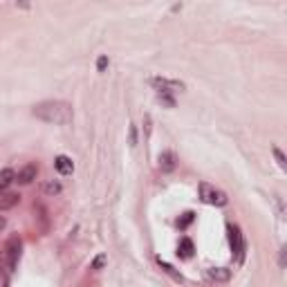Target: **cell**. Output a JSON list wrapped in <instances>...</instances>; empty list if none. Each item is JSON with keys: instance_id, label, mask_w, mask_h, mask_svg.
Wrapping results in <instances>:
<instances>
[{"instance_id": "277c9868", "label": "cell", "mask_w": 287, "mask_h": 287, "mask_svg": "<svg viewBox=\"0 0 287 287\" xmlns=\"http://www.w3.org/2000/svg\"><path fill=\"white\" fill-rule=\"evenodd\" d=\"M229 240H231V249L236 253V260L243 263L245 260V240H243V234H240V229L234 227V224H229Z\"/></svg>"}, {"instance_id": "30bf717a", "label": "cell", "mask_w": 287, "mask_h": 287, "mask_svg": "<svg viewBox=\"0 0 287 287\" xmlns=\"http://www.w3.org/2000/svg\"><path fill=\"white\" fill-rule=\"evenodd\" d=\"M206 276H209L211 281H215V283H227L229 278H231V269H227V267H211V269H206Z\"/></svg>"}, {"instance_id": "6da1fadb", "label": "cell", "mask_w": 287, "mask_h": 287, "mask_svg": "<svg viewBox=\"0 0 287 287\" xmlns=\"http://www.w3.org/2000/svg\"><path fill=\"white\" fill-rule=\"evenodd\" d=\"M32 115L45 123H54V126H68L74 119L72 106L68 101H59V99H47V101L36 103Z\"/></svg>"}, {"instance_id": "ba28073f", "label": "cell", "mask_w": 287, "mask_h": 287, "mask_svg": "<svg viewBox=\"0 0 287 287\" xmlns=\"http://www.w3.org/2000/svg\"><path fill=\"white\" fill-rule=\"evenodd\" d=\"M18 202H20V195L18 193H11V191H0V211L14 209Z\"/></svg>"}, {"instance_id": "3957f363", "label": "cell", "mask_w": 287, "mask_h": 287, "mask_svg": "<svg viewBox=\"0 0 287 287\" xmlns=\"http://www.w3.org/2000/svg\"><path fill=\"white\" fill-rule=\"evenodd\" d=\"M148 83H151L160 94H173V92H177V90H184V83L182 81H170V79H166V77H153V79H148Z\"/></svg>"}, {"instance_id": "5b68a950", "label": "cell", "mask_w": 287, "mask_h": 287, "mask_svg": "<svg viewBox=\"0 0 287 287\" xmlns=\"http://www.w3.org/2000/svg\"><path fill=\"white\" fill-rule=\"evenodd\" d=\"M20 249H23V243H20V238H9V243H7L5 251H7V267L14 272L16 267H18V260H20Z\"/></svg>"}, {"instance_id": "7a4b0ae2", "label": "cell", "mask_w": 287, "mask_h": 287, "mask_svg": "<svg viewBox=\"0 0 287 287\" xmlns=\"http://www.w3.org/2000/svg\"><path fill=\"white\" fill-rule=\"evenodd\" d=\"M200 195H202V200H205L206 205H213V206H224L229 202V198H227L224 191L215 189V186L206 184V182L200 184Z\"/></svg>"}, {"instance_id": "44dd1931", "label": "cell", "mask_w": 287, "mask_h": 287, "mask_svg": "<svg viewBox=\"0 0 287 287\" xmlns=\"http://www.w3.org/2000/svg\"><path fill=\"white\" fill-rule=\"evenodd\" d=\"M130 146H137V126H130Z\"/></svg>"}, {"instance_id": "7402d4cb", "label": "cell", "mask_w": 287, "mask_h": 287, "mask_svg": "<svg viewBox=\"0 0 287 287\" xmlns=\"http://www.w3.org/2000/svg\"><path fill=\"white\" fill-rule=\"evenodd\" d=\"M285 251H287V249L283 247V249H281V258H278V263H281V267H285Z\"/></svg>"}, {"instance_id": "9c48e42d", "label": "cell", "mask_w": 287, "mask_h": 287, "mask_svg": "<svg viewBox=\"0 0 287 287\" xmlns=\"http://www.w3.org/2000/svg\"><path fill=\"white\" fill-rule=\"evenodd\" d=\"M54 168L59 170L61 175H72L74 164H72V160H70L68 155H59L56 160H54Z\"/></svg>"}, {"instance_id": "ac0fdd59", "label": "cell", "mask_w": 287, "mask_h": 287, "mask_svg": "<svg viewBox=\"0 0 287 287\" xmlns=\"http://www.w3.org/2000/svg\"><path fill=\"white\" fill-rule=\"evenodd\" d=\"M106 68H108V56H99V59H97V70H99V72H106Z\"/></svg>"}, {"instance_id": "d6986e66", "label": "cell", "mask_w": 287, "mask_h": 287, "mask_svg": "<svg viewBox=\"0 0 287 287\" xmlns=\"http://www.w3.org/2000/svg\"><path fill=\"white\" fill-rule=\"evenodd\" d=\"M191 220H193V213H184V218L177 220V224H180V229H184V227H189V224H191Z\"/></svg>"}, {"instance_id": "4fadbf2b", "label": "cell", "mask_w": 287, "mask_h": 287, "mask_svg": "<svg viewBox=\"0 0 287 287\" xmlns=\"http://www.w3.org/2000/svg\"><path fill=\"white\" fill-rule=\"evenodd\" d=\"M106 263H108V256H106V253H99L92 263H90V269H92V272H99V269L106 267Z\"/></svg>"}, {"instance_id": "52a82bcc", "label": "cell", "mask_w": 287, "mask_h": 287, "mask_svg": "<svg viewBox=\"0 0 287 287\" xmlns=\"http://www.w3.org/2000/svg\"><path fill=\"white\" fill-rule=\"evenodd\" d=\"M177 166V157L173 151H164L160 155V170L162 173H170V170H175Z\"/></svg>"}, {"instance_id": "ffe728a7", "label": "cell", "mask_w": 287, "mask_h": 287, "mask_svg": "<svg viewBox=\"0 0 287 287\" xmlns=\"http://www.w3.org/2000/svg\"><path fill=\"white\" fill-rule=\"evenodd\" d=\"M144 128H146V137H151V115H144Z\"/></svg>"}, {"instance_id": "e0dca14e", "label": "cell", "mask_w": 287, "mask_h": 287, "mask_svg": "<svg viewBox=\"0 0 287 287\" xmlns=\"http://www.w3.org/2000/svg\"><path fill=\"white\" fill-rule=\"evenodd\" d=\"M160 101L164 103V106H168V108H173V106H175V99L170 97V94H160Z\"/></svg>"}, {"instance_id": "5bb4252c", "label": "cell", "mask_w": 287, "mask_h": 287, "mask_svg": "<svg viewBox=\"0 0 287 287\" xmlns=\"http://www.w3.org/2000/svg\"><path fill=\"white\" fill-rule=\"evenodd\" d=\"M272 153H274V157H276V164L281 166L283 170H287V157L283 155V151H281V148H278V146H274V148H272Z\"/></svg>"}, {"instance_id": "7c38bea8", "label": "cell", "mask_w": 287, "mask_h": 287, "mask_svg": "<svg viewBox=\"0 0 287 287\" xmlns=\"http://www.w3.org/2000/svg\"><path fill=\"white\" fill-rule=\"evenodd\" d=\"M180 253L182 258H184V260H189L191 256H193V243H191L189 238H182V243H180Z\"/></svg>"}, {"instance_id": "8fae6325", "label": "cell", "mask_w": 287, "mask_h": 287, "mask_svg": "<svg viewBox=\"0 0 287 287\" xmlns=\"http://www.w3.org/2000/svg\"><path fill=\"white\" fill-rule=\"evenodd\" d=\"M16 182V173L11 168H2L0 170V191H7L11 184Z\"/></svg>"}, {"instance_id": "2e32d148", "label": "cell", "mask_w": 287, "mask_h": 287, "mask_svg": "<svg viewBox=\"0 0 287 287\" xmlns=\"http://www.w3.org/2000/svg\"><path fill=\"white\" fill-rule=\"evenodd\" d=\"M160 267H162V269H164V272H166V274H168V276H173V278H175V281H182V274H177V272H175V269L170 267V265H168V263H164V260H162V258H160Z\"/></svg>"}, {"instance_id": "8992f818", "label": "cell", "mask_w": 287, "mask_h": 287, "mask_svg": "<svg viewBox=\"0 0 287 287\" xmlns=\"http://www.w3.org/2000/svg\"><path fill=\"white\" fill-rule=\"evenodd\" d=\"M36 175H39V166H36V164H25L23 168L18 170L16 182H18V184H23V186H27V184H32V182L36 180Z\"/></svg>"}, {"instance_id": "603a6c76", "label": "cell", "mask_w": 287, "mask_h": 287, "mask_svg": "<svg viewBox=\"0 0 287 287\" xmlns=\"http://www.w3.org/2000/svg\"><path fill=\"white\" fill-rule=\"evenodd\" d=\"M5 227H7V220L2 218V215H0V231H2V229H5Z\"/></svg>"}, {"instance_id": "9a60e30c", "label": "cell", "mask_w": 287, "mask_h": 287, "mask_svg": "<svg viewBox=\"0 0 287 287\" xmlns=\"http://www.w3.org/2000/svg\"><path fill=\"white\" fill-rule=\"evenodd\" d=\"M43 193L45 195H56V193H61V184H59V182H47V184L43 186Z\"/></svg>"}]
</instances>
